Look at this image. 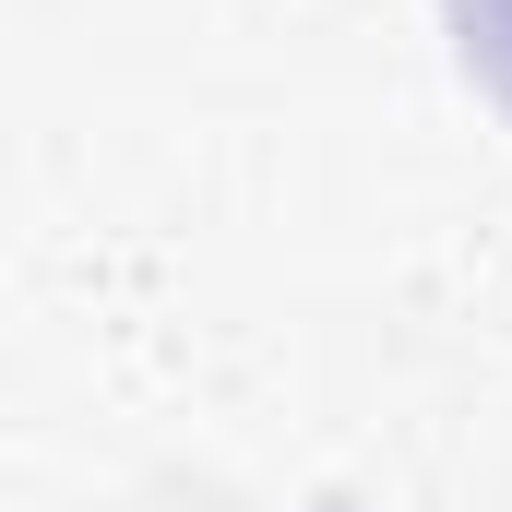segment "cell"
<instances>
[{"label": "cell", "mask_w": 512, "mask_h": 512, "mask_svg": "<svg viewBox=\"0 0 512 512\" xmlns=\"http://www.w3.org/2000/svg\"><path fill=\"white\" fill-rule=\"evenodd\" d=\"M453 12V60L477 72V96L512 120V0H441Z\"/></svg>", "instance_id": "cell-1"}]
</instances>
